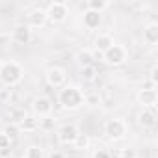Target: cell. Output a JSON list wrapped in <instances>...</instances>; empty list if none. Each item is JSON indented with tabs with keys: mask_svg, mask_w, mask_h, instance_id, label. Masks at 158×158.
Masks as SVG:
<instances>
[{
	"mask_svg": "<svg viewBox=\"0 0 158 158\" xmlns=\"http://www.w3.org/2000/svg\"><path fill=\"white\" fill-rule=\"evenodd\" d=\"M84 93L76 86H65L58 93V102L61 104L63 110H78L84 106Z\"/></svg>",
	"mask_w": 158,
	"mask_h": 158,
	"instance_id": "cell-1",
	"label": "cell"
},
{
	"mask_svg": "<svg viewBox=\"0 0 158 158\" xmlns=\"http://www.w3.org/2000/svg\"><path fill=\"white\" fill-rule=\"evenodd\" d=\"M24 78V69L21 63L17 61H2V67H0V82H2L6 88H13L17 84L23 82Z\"/></svg>",
	"mask_w": 158,
	"mask_h": 158,
	"instance_id": "cell-2",
	"label": "cell"
},
{
	"mask_svg": "<svg viewBox=\"0 0 158 158\" xmlns=\"http://www.w3.org/2000/svg\"><path fill=\"white\" fill-rule=\"evenodd\" d=\"M101 56H102L104 63H108V65H112V67H119V65H123V63L127 61L128 52H127V48H125L123 45L114 43V45H112L106 52H102Z\"/></svg>",
	"mask_w": 158,
	"mask_h": 158,
	"instance_id": "cell-3",
	"label": "cell"
},
{
	"mask_svg": "<svg viewBox=\"0 0 158 158\" xmlns=\"http://www.w3.org/2000/svg\"><path fill=\"white\" fill-rule=\"evenodd\" d=\"M45 13H47V21H50L54 24H61L69 17V8L65 2H52V4H48Z\"/></svg>",
	"mask_w": 158,
	"mask_h": 158,
	"instance_id": "cell-4",
	"label": "cell"
},
{
	"mask_svg": "<svg viewBox=\"0 0 158 158\" xmlns=\"http://www.w3.org/2000/svg\"><path fill=\"white\" fill-rule=\"evenodd\" d=\"M104 134H106L110 139H114V141L125 138V134H127V125H125V121H123L121 117H112V119H108V121L104 123Z\"/></svg>",
	"mask_w": 158,
	"mask_h": 158,
	"instance_id": "cell-5",
	"label": "cell"
},
{
	"mask_svg": "<svg viewBox=\"0 0 158 158\" xmlns=\"http://www.w3.org/2000/svg\"><path fill=\"white\" fill-rule=\"evenodd\" d=\"M45 78H47V84H48V86H52V88H61V86L65 84V80H67V74H65V71H63L61 67H50V69H47Z\"/></svg>",
	"mask_w": 158,
	"mask_h": 158,
	"instance_id": "cell-6",
	"label": "cell"
},
{
	"mask_svg": "<svg viewBox=\"0 0 158 158\" xmlns=\"http://www.w3.org/2000/svg\"><path fill=\"white\" fill-rule=\"evenodd\" d=\"M80 134V130H78V127L74 123H65L60 130H58V139L65 145H73L76 136Z\"/></svg>",
	"mask_w": 158,
	"mask_h": 158,
	"instance_id": "cell-7",
	"label": "cell"
},
{
	"mask_svg": "<svg viewBox=\"0 0 158 158\" xmlns=\"http://www.w3.org/2000/svg\"><path fill=\"white\" fill-rule=\"evenodd\" d=\"M32 112L35 117H48L52 112V102L48 97H35L32 102Z\"/></svg>",
	"mask_w": 158,
	"mask_h": 158,
	"instance_id": "cell-8",
	"label": "cell"
},
{
	"mask_svg": "<svg viewBox=\"0 0 158 158\" xmlns=\"http://www.w3.org/2000/svg\"><path fill=\"white\" fill-rule=\"evenodd\" d=\"M26 24L30 28H43L47 24V13H45V10H41V8L32 10L26 15Z\"/></svg>",
	"mask_w": 158,
	"mask_h": 158,
	"instance_id": "cell-9",
	"label": "cell"
},
{
	"mask_svg": "<svg viewBox=\"0 0 158 158\" xmlns=\"http://www.w3.org/2000/svg\"><path fill=\"white\" fill-rule=\"evenodd\" d=\"M136 99L143 108H152L158 102V93H156V89H139Z\"/></svg>",
	"mask_w": 158,
	"mask_h": 158,
	"instance_id": "cell-10",
	"label": "cell"
},
{
	"mask_svg": "<svg viewBox=\"0 0 158 158\" xmlns=\"http://www.w3.org/2000/svg\"><path fill=\"white\" fill-rule=\"evenodd\" d=\"M13 41L19 45H28L32 41V28L28 24H17L13 28Z\"/></svg>",
	"mask_w": 158,
	"mask_h": 158,
	"instance_id": "cell-11",
	"label": "cell"
},
{
	"mask_svg": "<svg viewBox=\"0 0 158 158\" xmlns=\"http://www.w3.org/2000/svg\"><path fill=\"white\" fill-rule=\"evenodd\" d=\"M74 63L80 69L93 65L95 63V52H91L89 48H80V50L76 52V56H74Z\"/></svg>",
	"mask_w": 158,
	"mask_h": 158,
	"instance_id": "cell-12",
	"label": "cell"
},
{
	"mask_svg": "<svg viewBox=\"0 0 158 158\" xmlns=\"http://www.w3.org/2000/svg\"><path fill=\"white\" fill-rule=\"evenodd\" d=\"M82 23L88 30H97L102 23V13H97V11H91V10H86L84 15H82Z\"/></svg>",
	"mask_w": 158,
	"mask_h": 158,
	"instance_id": "cell-13",
	"label": "cell"
},
{
	"mask_svg": "<svg viewBox=\"0 0 158 158\" xmlns=\"http://www.w3.org/2000/svg\"><path fill=\"white\" fill-rule=\"evenodd\" d=\"M138 125L141 128H152L156 125V114L149 108H143L139 114H138Z\"/></svg>",
	"mask_w": 158,
	"mask_h": 158,
	"instance_id": "cell-14",
	"label": "cell"
},
{
	"mask_svg": "<svg viewBox=\"0 0 158 158\" xmlns=\"http://www.w3.org/2000/svg\"><path fill=\"white\" fill-rule=\"evenodd\" d=\"M112 45H114V37L110 34H99L95 37V50H97V54L106 52Z\"/></svg>",
	"mask_w": 158,
	"mask_h": 158,
	"instance_id": "cell-15",
	"label": "cell"
},
{
	"mask_svg": "<svg viewBox=\"0 0 158 158\" xmlns=\"http://www.w3.org/2000/svg\"><path fill=\"white\" fill-rule=\"evenodd\" d=\"M143 41L147 45H154L158 43V24L156 23H151L143 28Z\"/></svg>",
	"mask_w": 158,
	"mask_h": 158,
	"instance_id": "cell-16",
	"label": "cell"
},
{
	"mask_svg": "<svg viewBox=\"0 0 158 158\" xmlns=\"http://www.w3.org/2000/svg\"><path fill=\"white\" fill-rule=\"evenodd\" d=\"M17 127H19V130H24V132H35L39 128V119L35 115H26L23 119V123Z\"/></svg>",
	"mask_w": 158,
	"mask_h": 158,
	"instance_id": "cell-17",
	"label": "cell"
},
{
	"mask_svg": "<svg viewBox=\"0 0 158 158\" xmlns=\"http://www.w3.org/2000/svg\"><path fill=\"white\" fill-rule=\"evenodd\" d=\"M80 76H82L84 82H95L97 78H99V71H97L95 65H89V67L80 69Z\"/></svg>",
	"mask_w": 158,
	"mask_h": 158,
	"instance_id": "cell-18",
	"label": "cell"
},
{
	"mask_svg": "<svg viewBox=\"0 0 158 158\" xmlns=\"http://www.w3.org/2000/svg\"><path fill=\"white\" fill-rule=\"evenodd\" d=\"M89 145H91V138L88 136V134H78L76 136V139H74V143H73V147L76 149V151H86V149H89Z\"/></svg>",
	"mask_w": 158,
	"mask_h": 158,
	"instance_id": "cell-19",
	"label": "cell"
},
{
	"mask_svg": "<svg viewBox=\"0 0 158 158\" xmlns=\"http://www.w3.org/2000/svg\"><path fill=\"white\" fill-rule=\"evenodd\" d=\"M24 158H45V149L41 145H28Z\"/></svg>",
	"mask_w": 158,
	"mask_h": 158,
	"instance_id": "cell-20",
	"label": "cell"
},
{
	"mask_svg": "<svg viewBox=\"0 0 158 158\" xmlns=\"http://www.w3.org/2000/svg\"><path fill=\"white\" fill-rule=\"evenodd\" d=\"M108 6H110L108 0H89L88 2V10L97 11V13H102L104 10H108Z\"/></svg>",
	"mask_w": 158,
	"mask_h": 158,
	"instance_id": "cell-21",
	"label": "cell"
},
{
	"mask_svg": "<svg viewBox=\"0 0 158 158\" xmlns=\"http://www.w3.org/2000/svg\"><path fill=\"white\" fill-rule=\"evenodd\" d=\"M24 117H26L24 110H13V112L10 114V123H11V125H21Z\"/></svg>",
	"mask_w": 158,
	"mask_h": 158,
	"instance_id": "cell-22",
	"label": "cell"
},
{
	"mask_svg": "<svg viewBox=\"0 0 158 158\" xmlns=\"http://www.w3.org/2000/svg\"><path fill=\"white\" fill-rule=\"evenodd\" d=\"M11 97H13L11 88H4V89H0V104H10V102H11Z\"/></svg>",
	"mask_w": 158,
	"mask_h": 158,
	"instance_id": "cell-23",
	"label": "cell"
},
{
	"mask_svg": "<svg viewBox=\"0 0 158 158\" xmlns=\"http://www.w3.org/2000/svg\"><path fill=\"white\" fill-rule=\"evenodd\" d=\"M2 132H4V134H6V136L11 139V141H13V138H17L21 130H19V127H17V125H11V123H10V125H8V127L2 130Z\"/></svg>",
	"mask_w": 158,
	"mask_h": 158,
	"instance_id": "cell-24",
	"label": "cell"
},
{
	"mask_svg": "<svg viewBox=\"0 0 158 158\" xmlns=\"http://www.w3.org/2000/svg\"><path fill=\"white\" fill-rule=\"evenodd\" d=\"M10 149H11V139L4 132H0V151H10Z\"/></svg>",
	"mask_w": 158,
	"mask_h": 158,
	"instance_id": "cell-25",
	"label": "cell"
},
{
	"mask_svg": "<svg viewBox=\"0 0 158 158\" xmlns=\"http://www.w3.org/2000/svg\"><path fill=\"white\" fill-rule=\"evenodd\" d=\"M84 104H88V106H99L101 104V97L99 95H86L84 97Z\"/></svg>",
	"mask_w": 158,
	"mask_h": 158,
	"instance_id": "cell-26",
	"label": "cell"
},
{
	"mask_svg": "<svg viewBox=\"0 0 158 158\" xmlns=\"http://www.w3.org/2000/svg\"><path fill=\"white\" fill-rule=\"evenodd\" d=\"M138 154H136V151L132 149V147H125V149H121V154H119V158H136Z\"/></svg>",
	"mask_w": 158,
	"mask_h": 158,
	"instance_id": "cell-27",
	"label": "cell"
},
{
	"mask_svg": "<svg viewBox=\"0 0 158 158\" xmlns=\"http://www.w3.org/2000/svg\"><path fill=\"white\" fill-rule=\"evenodd\" d=\"M52 127H54L52 119H48V117H45V119H39V128H43V130H50Z\"/></svg>",
	"mask_w": 158,
	"mask_h": 158,
	"instance_id": "cell-28",
	"label": "cell"
},
{
	"mask_svg": "<svg viewBox=\"0 0 158 158\" xmlns=\"http://www.w3.org/2000/svg\"><path fill=\"white\" fill-rule=\"evenodd\" d=\"M149 80L154 82V84L158 82V67L156 65H152V69H151V78H149Z\"/></svg>",
	"mask_w": 158,
	"mask_h": 158,
	"instance_id": "cell-29",
	"label": "cell"
},
{
	"mask_svg": "<svg viewBox=\"0 0 158 158\" xmlns=\"http://www.w3.org/2000/svg\"><path fill=\"white\" fill-rule=\"evenodd\" d=\"M156 88V84L154 82H151V80H145L143 82V86H141V89H154Z\"/></svg>",
	"mask_w": 158,
	"mask_h": 158,
	"instance_id": "cell-30",
	"label": "cell"
},
{
	"mask_svg": "<svg viewBox=\"0 0 158 158\" xmlns=\"http://www.w3.org/2000/svg\"><path fill=\"white\" fill-rule=\"evenodd\" d=\"M48 158H65V156H63L61 152H58V151H54V152H50V154H48Z\"/></svg>",
	"mask_w": 158,
	"mask_h": 158,
	"instance_id": "cell-31",
	"label": "cell"
},
{
	"mask_svg": "<svg viewBox=\"0 0 158 158\" xmlns=\"http://www.w3.org/2000/svg\"><path fill=\"white\" fill-rule=\"evenodd\" d=\"M95 158H108V154H104V152H101V154H99V152H97V156H95Z\"/></svg>",
	"mask_w": 158,
	"mask_h": 158,
	"instance_id": "cell-32",
	"label": "cell"
},
{
	"mask_svg": "<svg viewBox=\"0 0 158 158\" xmlns=\"http://www.w3.org/2000/svg\"><path fill=\"white\" fill-rule=\"evenodd\" d=\"M0 67H2V60H0Z\"/></svg>",
	"mask_w": 158,
	"mask_h": 158,
	"instance_id": "cell-33",
	"label": "cell"
}]
</instances>
